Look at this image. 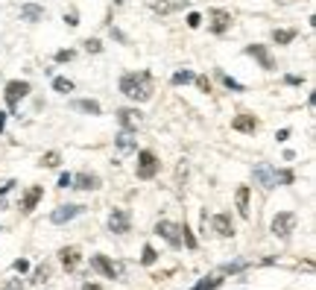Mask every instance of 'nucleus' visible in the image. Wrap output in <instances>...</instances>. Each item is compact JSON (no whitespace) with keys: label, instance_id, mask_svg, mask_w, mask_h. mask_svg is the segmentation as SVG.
I'll use <instances>...</instances> for the list:
<instances>
[{"label":"nucleus","instance_id":"obj_32","mask_svg":"<svg viewBox=\"0 0 316 290\" xmlns=\"http://www.w3.org/2000/svg\"><path fill=\"white\" fill-rule=\"evenodd\" d=\"M199 24H202V15H199V12H190V15H188V27H190V30H196Z\"/></svg>","mask_w":316,"mask_h":290},{"label":"nucleus","instance_id":"obj_9","mask_svg":"<svg viewBox=\"0 0 316 290\" xmlns=\"http://www.w3.org/2000/svg\"><path fill=\"white\" fill-rule=\"evenodd\" d=\"M141 120H144V115L138 109H120L117 112V123H120L123 132H135V129L141 126Z\"/></svg>","mask_w":316,"mask_h":290},{"label":"nucleus","instance_id":"obj_12","mask_svg":"<svg viewBox=\"0 0 316 290\" xmlns=\"http://www.w3.org/2000/svg\"><path fill=\"white\" fill-rule=\"evenodd\" d=\"M246 56H255L263 70H275V59H272V53H269L263 44H249V47H246Z\"/></svg>","mask_w":316,"mask_h":290},{"label":"nucleus","instance_id":"obj_18","mask_svg":"<svg viewBox=\"0 0 316 290\" xmlns=\"http://www.w3.org/2000/svg\"><path fill=\"white\" fill-rule=\"evenodd\" d=\"M44 6H35V3H24L21 6V21H30V24H38V21H44Z\"/></svg>","mask_w":316,"mask_h":290},{"label":"nucleus","instance_id":"obj_29","mask_svg":"<svg viewBox=\"0 0 316 290\" xmlns=\"http://www.w3.org/2000/svg\"><path fill=\"white\" fill-rule=\"evenodd\" d=\"M85 50H88V53H100V50H103V41H100V38H88V41H85Z\"/></svg>","mask_w":316,"mask_h":290},{"label":"nucleus","instance_id":"obj_3","mask_svg":"<svg viewBox=\"0 0 316 290\" xmlns=\"http://www.w3.org/2000/svg\"><path fill=\"white\" fill-rule=\"evenodd\" d=\"M252 176H255V182H258L263 191H269V188H275V185H278V167H272V164H266V161L255 164Z\"/></svg>","mask_w":316,"mask_h":290},{"label":"nucleus","instance_id":"obj_7","mask_svg":"<svg viewBox=\"0 0 316 290\" xmlns=\"http://www.w3.org/2000/svg\"><path fill=\"white\" fill-rule=\"evenodd\" d=\"M82 211H85V205H59V208L50 211V223L53 226H64V223H70L73 217H79Z\"/></svg>","mask_w":316,"mask_h":290},{"label":"nucleus","instance_id":"obj_2","mask_svg":"<svg viewBox=\"0 0 316 290\" xmlns=\"http://www.w3.org/2000/svg\"><path fill=\"white\" fill-rule=\"evenodd\" d=\"M158 167H161V161L153 150H141L138 153V167H135V173H138V179H156Z\"/></svg>","mask_w":316,"mask_h":290},{"label":"nucleus","instance_id":"obj_19","mask_svg":"<svg viewBox=\"0 0 316 290\" xmlns=\"http://www.w3.org/2000/svg\"><path fill=\"white\" fill-rule=\"evenodd\" d=\"M234 202H237V211H240L243 217H249V185H240V188H237Z\"/></svg>","mask_w":316,"mask_h":290},{"label":"nucleus","instance_id":"obj_31","mask_svg":"<svg viewBox=\"0 0 316 290\" xmlns=\"http://www.w3.org/2000/svg\"><path fill=\"white\" fill-rule=\"evenodd\" d=\"M222 82H225V88H231V91H243V85H240L237 79H231L228 73H222Z\"/></svg>","mask_w":316,"mask_h":290},{"label":"nucleus","instance_id":"obj_28","mask_svg":"<svg viewBox=\"0 0 316 290\" xmlns=\"http://www.w3.org/2000/svg\"><path fill=\"white\" fill-rule=\"evenodd\" d=\"M47 279H50V267L44 264V267H38V270H35V276H32V282H38V285H41V282H47Z\"/></svg>","mask_w":316,"mask_h":290},{"label":"nucleus","instance_id":"obj_40","mask_svg":"<svg viewBox=\"0 0 316 290\" xmlns=\"http://www.w3.org/2000/svg\"><path fill=\"white\" fill-rule=\"evenodd\" d=\"M287 85H302V76H287Z\"/></svg>","mask_w":316,"mask_h":290},{"label":"nucleus","instance_id":"obj_38","mask_svg":"<svg viewBox=\"0 0 316 290\" xmlns=\"http://www.w3.org/2000/svg\"><path fill=\"white\" fill-rule=\"evenodd\" d=\"M15 270H18V273H27V270H30V261H27V258H18V261H15Z\"/></svg>","mask_w":316,"mask_h":290},{"label":"nucleus","instance_id":"obj_34","mask_svg":"<svg viewBox=\"0 0 316 290\" xmlns=\"http://www.w3.org/2000/svg\"><path fill=\"white\" fill-rule=\"evenodd\" d=\"M293 179H296V176H293V170H278V182H281V185H290Z\"/></svg>","mask_w":316,"mask_h":290},{"label":"nucleus","instance_id":"obj_37","mask_svg":"<svg viewBox=\"0 0 316 290\" xmlns=\"http://www.w3.org/2000/svg\"><path fill=\"white\" fill-rule=\"evenodd\" d=\"M64 24H67V27H76V24H79V15H76V12H64Z\"/></svg>","mask_w":316,"mask_h":290},{"label":"nucleus","instance_id":"obj_30","mask_svg":"<svg viewBox=\"0 0 316 290\" xmlns=\"http://www.w3.org/2000/svg\"><path fill=\"white\" fill-rule=\"evenodd\" d=\"M193 82L199 85V91H205V94L211 91V79H208V76H193Z\"/></svg>","mask_w":316,"mask_h":290},{"label":"nucleus","instance_id":"obj_41","mask_svg":"<svg viewBox=\"0 0 316 290\" xmlns=\"http://www.w3.org/2000/svg\"><path fill=\"white\" fill-rule=\"evenodd\" d=\"M275 138H278V141H287V138H290V129H281V132H278Z\"/></svg>","mask_w":316,"mask_h":290},{"label":"nucleus","instance_id":"obj_13","mask_svg":"<svg viewBox=\"0 0 316 290\" xmlns=\"http://www.w3.org/2000/svg\"><path fill=\"white\" fill-rule=\"evenodd\" d=\"M100 185H103L100 176L85 170V173H76V176H73V185H70V188H79V191H97Z\"/></svg>","mask_w":316,"mask_h":290},{"label":"nucleus","instance_id":"obj_36","mask_svg":"<svg viewBox=\"0 0 316 290\" xmlns=\"http://www.w3.org/2000/svg\"><path fill=\"white\" fill-rule=\"evenodd\" d=\"M73 185V173H62L59 176V188H70Z\"/></svg>","mask_w":316,"mask_h":290},{"label":"nucleus","instance_id":"obj_1","mask_svg":"<svg viewBox=\"0 0 316 290\" xmlns=\"http://www.w3.org/2000/svg\"><path fill=\"white\" fill-rule=\"evenodd\" d=\"M120 91L129 97V100H135V103H147V100H153V76L147 73V70H141V73H123L120 76Z\"/></svg>","mask_w":316,"mask_h":290},{"label":"nucleus","instance_id":"obj_6","mask_svg":"<svg viewBox=\"0 0 316 290\" xmlns=\"http://www.w3.org/2000/svg\"><path fill=\"white\" fill-rule=\"evenodd\" d=\"M156 234H161L170 246H182V226H176V223H170V220H158L156 226Z\"/></svg>","mask_w":316,"mask_h":290},{"label":"nucleus","instance_id":"obj_17","mask_svg":"<svg viewBox=\"0 0 316 290\" xmlns=\"http://www.w3.org/2000/svg\"><path fill=\"white\" fill-rule=\"evenodd\" d=\"M59 258H62V267L67 270V273H73V270L79 267V261H82V255H79L76 246H64L62 252H59Z\"/></svg>","mask_w":316,"mask_h":290},{"label":"nucleus","instance_id":"obj_43","mask_svg":"<svg viewBox=\"0 0 316 290\" xmlns=\"http://www.w3.org/2000/svg\"><path fill=\"white\" fill-rule=\"evenodd\" d=\"M3 123H6V115L0 112V132H3Z\"/></svg>","mask_w":316,"mask_h":290},{"label":"nucleus","instance_id":"obj_44","mask_svg":"<svg viewBox=\"0 0 316 290\" xmlns=\"http://www.w3.org/2000/svg\"><path fill=\"white\" fill-rule=\"evenodd\" d=\"M0 232H3V229H0Z\"/></svg>","mask_w":316,"mask_h":290},{"label":"nucleus","instance_id":"obj_24","mask_svg":"<svg viewBox=\"0 0 316 290\" xmlns=\"http://www.w3.org/2000/svg\"><path fill=\"white\" fill-rule=\"evenodd\" d=\"M296 38V30H272V41L275 44H290Z\"/></svg>","mask_w":316,"mask_h":290},{"label":"nucleus","instance_id":"obj_25","mask_svg":"<svg viewBox=\"0 0 316 290\" xmlns=\"http://www.w3.org/2000/svg\"><path fill=\"white\" fill-rule=\"evenodd\" d=\"M188 82H193V73L190 70H176L173 73V85H188Z\"/></svg>","mask_w":316,"mask_h":290},{"label":"nucleus","instance_id":"obj_10","mask_svg":"<svg viewBox=\"0 0 316 290\" xmlns=\"http://www.w3.org/2000/svg\"><path fill=\"white\" fill-rule=\"evenodd\" d=\"M258 126H261V120H258L255 115H249V112H240V115L231 120V129H234V132H246V135H255Z\"/></svg>","mask_w":316,"mask_h":290},{"label":"nucleus","instance_id":"obj_42","mask_svg":"<svg viewBox=\"0 0 316 290\" xmlns=\"http://www.w3.org/2000/svg\"><path fill=\"white\" fill-rule=\"evenodd\" d=\"M82 290H103V288H100V285H91V282H88V285H82Z\"/></svg>","mask_w":316,"mask_h":290},{"label":"nucleus","instance_id":"obj_33","mask_svg":"<svg viewBox=\"0 0 316 290\" xmlns=\"http://www.w3.org/2000/svg\"><path fill=\"white\" fill-rule=\"evenodd\" d=\"M73 56H76L73 50H59V53H56V62H59V64H62V62H70Z\"/></svg>","mask_w":316,"mask_h":290},{"label":"nucleus","instance_id":"obj_4","mask_svg":"<svg viewBox=\"0 0 316 290\" xmlns=\"http://www.w3.org/2000/svg\"><path fill=\"white\" fill-rule=\"evenodd\" d=\"M27 94H30V82H21V79L6 82V106H9V112H12V115L18 112V103H21Z\"/></svg>","mask_w":316,"mask_h":290},{"label":"nucleus","instance_id":"obj_8","mask_svg":"<svg viewBox=\"0 0 316 290\" xmlns=\"http://www.w3.org/2000/svg\"><path fill=\"white\" fill-rule=\"evenodd\" d=\"M129 229H132L129 211H123V208H111V214H108V232H114V234H126Z\"/></svg>","mask_w":316,"mask_h":290},{"label":"nucleus","instance_id":"obj_21","mask_svg":"<svg viewBox=\"0 0 316 290\" xmlns=\"http://www.w3.org/2000/svg\"><path fill=\"white\" fill-rule=\"evenodd\" d=\"M114 144H117V150H120V153H132V150H138V141L132 138V132H120Z\"/></svg>","mask_w":316,"mask_h":290},{"label":"nucleus","instance_id":"obj_39","mask_svg":"<svg viewBox=\"0 0 316 290\" xmlns=\"http://www.w3.org/2000/svg\"><path fill=\"white\" fill-rule=\"evenodd\" d=\"M0 290H24V285L18 279H12V282H6V288H0Z\"/></svg>","mask_w":316,"mask_h":290},{"label":"nucleus","instance_id":"obj_5","mask_svg":"<svg viewBox=\"0 0 316 290\" xmlns=\"http://www.w3.org/2000/svg\"><path fill=\"white\" fill-rule=\"evenodd\" d=\"M296 223H299V217H296L293 211H281V214L272 217V234H275V237H287V234L296 229Z\"/></svg>","mask_w":316,"mask_h":290},{"label":"nucleus","instance_id":"obj_15","mask_svg":"<svg viewBox=\"0 0 316 290\" xmlns=\"http://www.w3.org/2000/svg\"><path fill=\"white\" fill-rule=\"evenodd\" d=\"M211 226H214V232L220 234V237H231L234 234V223H231V214H214V220H211Z\"/></svg>","mask_w":316,"mask_h":290},{"label":"nucleus","instance_id":"obj_26","mask_svg":"<svg viewBox=\"0 0 316 290\" xmlns=\"http://www.w3.org/2000/svg\"><path fill=\"white\" fill-rule=\"evenodd\" d=\"M59 161H62V156H59V153H44L38 164H41V167H56Z\"/></svg>","mask_w":316,"mask_h":290},{"label":"nucleus","instance_id":"obj_11","mask_svg":"<svg viewBox=\"0 0 316 290\" xmlns=\"http://www.w3.org/2000/svg\"><path fill=\"white\" fill-rule=\"evenodd\" d=\"M208 21H211V32L222 35V32L231 27V12H225V9H211V12H208Z\"/></svg>","mask_w":316,"mask_h":290},{"label":"nucleus","instance_id":"obj_20","mask_svg":"<svg viewBox=\"0 0 316 290\" xmlns=\"http://www.w3.org/2000/svg\"><path fill=\"white\" fill-rule=\"evenodd\" d=\"M76 112H85V115H103V106L97 103V100H73L70 103Z\"/></svg>","mask_w":316,"mask_h":290},{"label":"nucleus","instance_id":"obj_14","mask_svg":"<svg viewBox=\"0 0 316 290\" xmlns=\"http://www.w3.org/2000/svg\"><path fill=\"white\" fill-rule=\"evenodd\" d=\"M91 270H97V273L105 276V279H117V267L105 255H91Z\"/></svg>","mask_w":316,"mask_h":290},{"label":"nucleus","instance_id":"obj_27","mask_svg":"<svg viewBox=\"0 0 316 290\" xmlns=\"http://www.w3.org/2000/svg\"><path fill=\"white\" fill-rule=\"evenodd\" d=\"M156 261H158V252L147 243V246H144V255H141V264H147V267H150V264H156Z\"/></svg>","mask_w":316,"mask_h":290},{"label":"nucleus","instance_id":"obj_23","mask_svg":"<svg viewBox=\"0 0 316 290\" xmlns=\"http://www.w3.org/2000/svg\"><path fill=\"white\" fill-rule=\"evenodd\" d=\"M53 91H59V94H70V91H73V82H70L67 76H56V79H53Z\"/></svg>","mask_w":316,"mask_h":290},{"label":"nucleus","instance_id":"obj_22","mask_svg":"<svg viewBox=\"0 0 316 290\" xmlns=\"http://www.w3.org/2000/svg\"><path fill=\"white\" fill-rule=\"evenodd\" d=\"M222 285V276H208V279H202V282H196L193 290H217Z\"/></svg>","mask_w":316,"mask_h":290},{"label":"nucleus","instance_id":"obj_16","mask_svg":"<svg viewBox=\"0 0 316 290\" xmlns=\"http://www.w3.org/2000/svg\"><path fill=\"white\" fill-rule=\"evenodd\" d=\"M41 196H44V188H41V185H32L30 191L24 193V199H21V211H24V214H30L32 208L38 205V199H41Z\"/></svg>","mask_w":316,"mask_h":290},{"label":"nucleus","instance_id":"obj_35","mask_svg":"<svg viewBox=\"0 0 316 290\" xmlns=\"http://www.w3.org/2000/svg\"><path fill=\"white\" fill-rule=\"evenodd\" d=\"M153 9H156V12H170L173 6H170L167 0H153Z\"/></svg>","mask_w":316,"mask_h":290}]
</instances>
